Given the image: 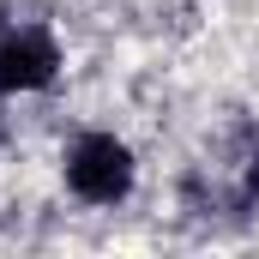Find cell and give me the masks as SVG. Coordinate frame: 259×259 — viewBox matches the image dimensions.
Instances as JSON below:
<instances>
[{
  "label": "cell",
  "mask_w": 259,
  "mask_h": 259,
  "mask_svg": "<svg viewBox=\"0 0 259 259\" xmlns=\"http://www.w3.org/2000/svg\"><path fill=\"white\" fill-rule=\"evenodd\" d=\"M66 181L72 193L91 199V205H115V199L133 193V151L109 133H84L66 157Z\"/></svg>",
  "instance_id": "6da1fadb"
},
{
  "label": "cell",
  "mask_w": 259,
  "mask_h": 259,
  "mask_svg": "<svg viewBox=\"0 0 259 259\" xmlns=\"http://www.w3.org/2000/svg\"><path fill=\"white\" fill-rule=\"evenodd\" d=\"M61 66V49L49 30H18L0 42V91H42Z\"/></svg>",
  "instance_id": "7a4b0ae2"
}]
</instances>
